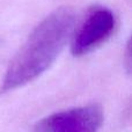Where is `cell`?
<instances>
[{
	"label": "cell",
	"mask_w": 132,
	"mask_h": 132,
	"mask_svg": "<svg viewBox=\"0 0 132 132\" xmlns=\"http://www.w3.org/2000/svg\"><path fill=\"white\" fill-rule=\"evenodd\" d=\"M115 27L114 14L107 8H97L88 14L71 38V52L82 56L92 51L109 37Z\"/></svg>",
	"instance_id": "3957f363"
},
{
	"label": "cell",
	"mask_w": 132,
	"mask_h": 132,
	"mask_svg": "<svg viewBox=\"0 0 132 132\" xmlns=\"http://www.w3.org/2000/svg\"><path fill=\"white\" fill-rule=\"evenodd\" d=\"M75 14L68 7H59L44 18L29 34L6 70L0 94L28 85L56 62L73 36Z\"/></svg>",
	"instance_id": "6da1fadb"
},
{
	"label": "cell",
	"mask_w": 132,
	"mask_h": 132,
	"mask_svg": "<svg viewBox=\"0 0 132 132\" xmlns=\"http://www.w3.org/2000/svg\"><path fill=\"white\" fill-rule=\"evenodd\" d=\"M102 123V108L88 104L45 117L36 125L35 132H98Z\"/></svg>",
	"instance_id": "7a4b0ae2"
}]
</instances>
